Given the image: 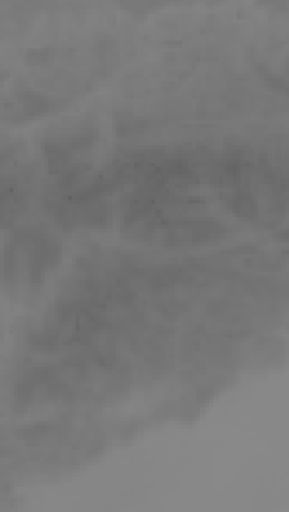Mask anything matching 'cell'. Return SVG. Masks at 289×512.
Instances as JSON below:
<instances>
[{
  "instance_id": "6da1fadb",
  "label": "cell",
  "mask_w": 289,
  "mask_h": 512,
  "mask_svg": "<svg viewBox=\"0 0 289 512\" xmlns=\"http://www.w3.org/2000/svg\"><path fill=\"white\" fill-rule=\"evenodd\" d=\"M129 383V369L111 353L78 352L66 361L26 367L14 381L12 398L22 410L97 404L123 394Z\"/></svg>"
},
{
  "instance_id": "7a4b0ae2",
  "label": "cell",
  "mask_w": 289,
  "mask_h": 512,
  "mask_svg": "<svg viewBox=\"0 0 289 512\" xmlns=\"http://www.w3.org/2000/svg\"><path fill=\"white\" fill-rule=\"evenodd\" d=\"M63 260L61 243L43 227L18 229L0 258V282L18 303L43 295Z\"/></svg>"
},
{
  "instance_id": "3957f363",
  "label": "cell",
  "mask_w": 289,
  "mask_h": 512,
  "mask_svg": "<svg viewBox=\"0 0 289 512\" xmlns=\"http://www.w3.org/2000/svg\"><path fill=\"white\" fill-rule=\"evenodd\" d=\"M32 163L24 148L0 136V225L12 224L24 214L32 194Z\"/></svg>"
}]
</instances>
